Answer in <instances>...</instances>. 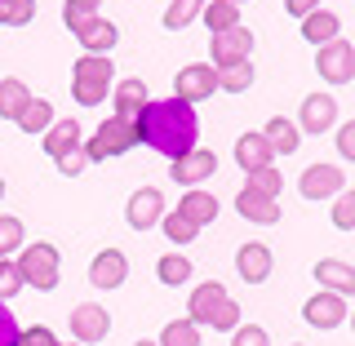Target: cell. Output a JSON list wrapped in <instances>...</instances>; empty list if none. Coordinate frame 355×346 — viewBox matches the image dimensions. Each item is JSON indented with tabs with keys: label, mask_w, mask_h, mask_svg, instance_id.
I'll use <instances>...</instances> for the list:
<instances>
[{
	"label": "cell",
	"mask_w": 355,
	"mask_h": 346,
	"mask_svg": "<svg viewBox=\"0 0 355 346\" xmlns=\"http://www.w3.org/2000/svg\"><path fill=\"white\" fill-rule=\"evenodd\" d=\"M98 5H103V0H67V5H62V22H67V27H85V22L89 18H98Z\"/></svg>",
	"instance_id": "37"
},
{
	"label": "cell",
	"mask_w": 355,
	"mask_h": 346,
	"mask_svg": "<svg viewBox=\"0 0 355 346\" xmlns=\"http://www.w3.org/2000/svg\"><path fill=\"white\" fill-rule=\"evenodd\" d=\"M297 191H302L306 200H329V196L347 191V187H342V169L338 164H324V160L306 164L302 178H297Z\"/></svg>",
	"instance_id": "10"
},
{
	"label": "cell",
	"mask_w": 355,
	"mask_h": 346,
	"mask_svg": "<svg viewBox=\"0 0 355 346\" xmlns=\"http://www.w3.org/2000/svg\"><path fill=\"white\" fill-rule=\"evenodd\" d=\"M178 214L191 222V227H209V222L218 218V200L209 191H200V187H191V191L178 200Z\"/></svg>",
	"instance_id": "23"
},
{
	"label": "cell",
	"mask_w": 355,
	"mask_h": 346,
	"mask_svg": "<svg viewBox=\"0 0 355 346\" xmlns=\"http://www.w3.org/2000/svg\"><path fill=\"white\" fill-rule=\"evenodd\" d=\"M187 320L200 329H218V333H231L240 325V306L231 302V293H227V284H218V280H205L191 293V302H187Z\"/></svg>",
	"instance_id": "2"
},
{
	"label": "cell",
	"mask_w": 355,
	"mask_h": 346,
	"mask_svg": "<svg viewBox=\"0 0 355 346\" xmlns=\"http://www.w3.org/2000/svg\"><path fill=\"white\" fill-rule=\"evenodd\" d=\"M209 0H173L169 9H164V27L169 31H182V27H191V18L205 9Z\"/></svg>",
	"instance_id": "33"
},
{
	"label": "cell",
	"mask_w": 355,
	"mask_h": 346,
	"mask_svg": "<svg viewBox=\"0 0 355 346\" xmlns=\"http://www.w3.org/2000/svg\"><path fill=\"white\" fill-rule=\"evenodd\" d=\"M138 125H133V120H103V125H98V133L94 138L85 142V155L89 160H116V155H125V151H133L138 147Z\"/></svg>",
	"instance_id": "5"
},
{
	"label": "cell",
	"mask_w": 355,
	"mask_h": 346,
	"mask_svg": "<svg viewBox=\"0 0 355 346\" xmlns=\"http://www.w3.org/2000/svg\"><path fill=\"white\" fill-rule=\"evenodd\" d=\"M169 173H173V182H182L187 191H191V187H200L205 178L218 173V155L209 151V147H191L187 155H178V160H173Z\"/></svg>",
	"instance_id": "9"
},
{
	"label": "cell",
	"mask_w": 355,
	"mask_h": 346,
	"mask_svg": "<svg viewBox=\"0 0 355 346\" xmlns=\"http://www.w3.org/2000/svg\"><path fill=\"white\" fill-rule=\"evenodd\" d=\"M133 125H138V138L147 142L151 151L169 155V160H178V155L191 151L196 147V133H200L196 107L182 103V98H151Z\"/></svg>",
	"instance_id": "1"
},
{
	"label": "cell",
	"mask_w": 355,
	"mask_h": 346,
	"mask_svg": "<svg viewBox=\"0 0 355 346\" xmlns=\"http://www.w3.org/2000/svg\"><path fill=\"white\" fill-rule=\"evenodd\" d=\"M231 346H271L262 325H236L231 329Z\"/></svg>",
	"instance_id": "40"
},
{
	"label": "cell",
	"mask_w": 355,
	"mask_h": 346,
	"mask_svg": "<svg viewBox=\"0 0 355 346\" xmlns=\"http://www.w3.org/2000/svg\"><path fill=\"white\" fill-rule=\"evenodd\" d=\"M205 27H209V36H218V31H231V27H240V5H231V0H209L205 9Z\"/></svg>",
	"instance_id": "27"
},
{
	"label": "cell",
	"mask_w": 355,
	"mask_h": 346,
	"mask_svg": "<svg viewBox=\"0 0 355 346\" xmlns=\"http://www.w3.org/2000/svg\"><path fill=\"white\" fill-rule=\"evenodd\" d=\"M347 297H338V293H329V288H320L315 297H306V306H302V320L311 329H338V325H347Z\"/></svg>",
	"instance_id": "8"
},
{
	"label": "cell",
	"mask_w": 355,
	"mask_h": 346,
	"mask_svg": "<svg viewBox=\"0 0 355 346\" xmlns=\"http://www.w3.org/2000/svg\"><path fill=\"white\" fill-rule=\"evenodd\" d=\"M333 125H338V98L333 94H311L302 98V116H297V129L302 133H329Z\"/></svg>",
	"instance_id": "12"
},
{
	"label": "cell",
	"mask_w": 355,
	"mask_h": 346,
	"mask_svg": "<svg viewBox=\"0 0 355 346\" xmlns=\"http://www.w3.org/2000/svg\"><path fill=\"white\" fill-rule=\"evenodd\" d=\"M133 346H160V342H147V338H138V342H133Z\"/></svg>",
	"instance_id": "46"
},
{
	"label": "cell",
	"mask_w": 355,
	"mask_h": 346,
	"mask_svg": "<svg viewBox=\"0 0 355 346\" xmlns=\"http://www.w3.org/2000/svg\"><path fill=\"white\" fill-rule=\"evenodd\" d=\"M0 200H5V178H0Z\"/></svg>",
	"instance_id": "48"
},
{
	"label": "cell",
	"mask_w": 355,
	"mask_h": 346,
	"mask_svg": "<svg viewBox=\"0 0 355 346\" xmlns=\"http://www.w3.org/2000/svg\"><path fill=\"white\" fill-rule=\"evenodd\" d=\"M116 120H138L142 116V107L151 103V94H147V85L138 80V76H129V80H120L116 85Z\"/></svg>",
	"instance_id": "20"
},
{
	"label": "cell",
	"mask_w": 355,
	"mask_h": 346,
	"mask_svg": "<svg viewBox=\"0 0 355 346\" xmlns=\"http://www.w3.org/2000/svg\"><path fill=\"white\" fill-rule=\"evenodd\" d=\"M18 346H62V342L53 338V333L44 329V325H31V329H22V333H18Z\"/></svg>",
	"instance_id": "42"
},
{
	"label": "cell",
	"mask_w": 355,
	"mask_h": 346,
	"mask_svg": "<svg viewBox=\"0 0 355 346\" xmlns=\"http://www.w3.org/2000/svg\"><path fill=\"white\" fill-rule=\"evenodd\" d=\"M22 240H27V231H22V218L0 214V262H5L9 253H18V249H22Z\"/></svg>",
	"instance_id": "31"
},
{
	"label": "cell",
	"mask_w": 355,
	"mask_h": 346,
	"mask_svg": "<svg viewBox=\"0 0 355 346\" xmlns=\"http://www.w3.org/2000/svg\"><path fill=\"white\" fill-rule=\"evenodd\" d=\"M231 5H244V0H231Z\"/></svg>",
	"instance_id": "49"
},
{
	"label": "cell",
	"mask_w": 355,
	"mask_h": 346,
	"mask_svg": "<svg viewBox=\"0 0 355 346\" xmlns=\"http://www.w3.org/2000/svg\"><path fill=\"white\" fill-rule=\"evenodd\" d=\"M284 9H288L293 18H311V14L320 9V0H284Z\"/></svg>",
	"instance_id": "45"
},
{
	"label": "cell",
	"mask_w": 355,
	"mask_h": 346,
	"mask_svg": "<svg viewBox=\"0 0 355 346\" xmlns=\"http://www.w3.org/2000/svg\"><path fill=\"white\" fill-rule=\"evenodd\" d=\"M155 275H160V284H169V288H178V284H187L191 280V262L182 258V253H164L160 262H155Z\"/></svg>",
	"instance_id": "29"
},
{
	"label": "cell",
	"mask_w": 355,
	"mask_h": 346,
	"mask_svg": "<svg viewBox=\"0 0 355 346\" xmlns=\"http://www.w3.org/2000/svg\"><path fill=\"white\" fill-rule=\"evenodd\" d=\"M49 125H53V107H49V98H36V94H31V103L22 107V116H18V129L36 138V133H44Z\"/></svg>",
	"instance_id": "28"
},
{
	"label": "cell",
	"mask_w": 355,
	"mask_h": 346,
	"mask_svg": "<svg viewBox=\"0 0 355 346\" xmlns=\"http://www.w3.org/2000/svg\"><path fill=\"white\" fill-rule=\"evenodd\" d=\"M311 275H315L320 288H329V293L355 297V266H351V262H342V258H320Z\"/></svg>",
	"instance_id": "15"
},
{
	"label": "cell",
	"mask_w": 355,
	"mask_h": 346,
	"mask_svg": "<svg viewBox=\"0 0 355 346\" xmlns=\"http://www.w3.org/2000/svg\"><path fill=\"white\" fill-rule=\"evenodd\" d=\"M347 320H351V325H355V315H347Z\"/></svg>",
	"instance_id": "50"
},
{
	"label": "cell",
	"mask_w": 355,
	"mask_h": 346,
	"mask_svg": "<svg viewBox=\"0 0 355 346\" xmlns=\"http://www.w3.org/2000/svg\"><path fill=\"white\" fill-rule=\"evenodd\" d=\"M125 218H129L133 231H151L155 222L164 218V196L155 191V187H138V191L129 196V205H125Z\"/></svg>",
	"instance_id": "13"
},
{
	"label": "cell",
	"mask_w": 355,
	"mask_h": 346,
	"mask_svg": "<svg viewBox=\"0 0 355 346\" xmlns=\"http://www.w3.org/2000/svg\"><path fill=\"white\" fill-rule=\"evenodd\" d=\"M338 31H342V18L338 14H329V9H315L311 18H302V36L315 44H329V40H338Z\"/></svg>",
	"instance_id": "25"
},
{
	"label": "cell",
	"mask_w": 355,
	"mask_h": 346,
	"mask_svg": "<svg viewBox=\"0 0 355 346\" xmlns=\"http://www.w3.org/2000/svg\"><path fill=\"white\" fill-rule=\"evenodd\" d=\"M40 142H44V151L58 160V155L80 147V125H76V120H53V125L40 133Z\"/></svg>",
	"instance_id": "24"
},
{
	"label": "cell",
	"mask_w": 355,
	"mask_h": 346,
	"mask_svg": "<svg viewBox=\"0 0 355 346\" xmlns=\"http://www.w3.org/2000/svg\"><path fill=\"white\" fill-rule=\"evenodd\" d=\"M58 249H53L49 240H36V244H22L18 249V271H22V284H36L40 293H49V288H58Z\"/></svg>",
	"instance_id": "4"
},
{
	"label": "cell",
	"mask_w": 355,
	"mask_h": 346,
	"mask_svg": "<svg viewBox=\"0 0 355 346\" xmlns=\"http://www.w3.org/2000/svg\"><path fill=\"white\" fill-rule=\"evenodd\" d=\"M338 151H342V160H355V120H347L338 129Z\"/></svg>",
	"instance_id": "44"
},
{
	"label": "cell",
	"mask_w": 355,
	"mask_h": 346,
	"mask_svg": "<svg viewBox=\"0 0 355 346\" xmlns=\"http://www.w3.org/2000/svg\"><path fill=\"white\" fill-rule=\"evenodd\" d=\"M333 227H338V231H355V191H338V205H333Z\"/></svg>",
	"instance_id": "39"
},
{
	"label": "cell",
	"mask_w": 355,
	"mask_h": 346,
	"mask_svg": "<svg viewBox=\"0 0 355 346\" xmlns=\"http://www.w3.org/2000/svg\"><path fill=\"white\" fill-rule=\"evenodd\" d=\"M22 288H27V284H22V271H18V262H0V302H9V297H18L22 293Z\"/></svg>",
	"instance_id": "38"
},
{
	"label": "cell",
	"mask_w": 355,
	"mask_h": 346,
	"mask_svg": "<svg viewBox=\"0 0 355 346\" xmlns=\"http://www.w3.org/2000/svg\"><path fill=\"white\" fill-rule=\"evenodd\" d=\"M218 71V89L227 94H244L253 85V62H227V67H214Z\"/></svg>",
	"instance_id": "30"
},
{
	"label": "cell",
	"mask_w": 355,
	"mask_h": 346,
	"mask_svg": "<svg viewBox=\"0 0 355 346\" xmlns=\"http://www.w3.org/2000/svg\"><path fill=\"white\" fill-rule=\"evenodd\" d=\"M209 53H214V67L249 62V53H253V31H249V27L218 31V36H209Z\"/></svg>",
	"instance_id": "11"
},
{
	"label": "cell",
	"mask_w": 355,
	"mask_h": 346,
	"mask_svg": "<svg viewBox=\"0 0 355 346\" xmlns=\"http://www.w3.org/2000/svg\"><path fill=\"white\" fill-rule=\"evenodd\" d=\"M116 85V62L107 53H80L71 67V94L80 107H98Z\"/></svg>",
	"instance_id": "3"
},
{
	"label": "cell",
	"mask_w": 355,
	"mask_h": 346,
	"mask_svg": "<svg viewBox=\"0 0 355 346\" xmlns=\"http://www.w3.org/2000/svg\"><path fill=\"white\" fill-rule=\"evenodd\" d=\"M262 138H266V147H271L275 155H293L297 147H302V129L293 125V120H284V116H275V120H266V129H262Z\"/></svg>",
	"instance_id": "22"
},
{
	"label": "cell",
	"mask_w": 355,
	"mask_h": 346,
	"mask_svg": "<svg viewBox=\"0 0 355 346\" xmlns=\"http://www.w3.org/2000/svg\"><path fill=\"white\" fill-rule=\"evenodd\" d=\"M351 80H355V44H351Z\"/></svg>",
	"instance_id": "47"
},
{
	"label": "cell",
	"mask_w": 355,
	"mask_h": 346,
	"mask_svg": "<svg viewBox=\"0 0 355 346\" xmlns=\"http://www.w3.org/2000/svg\"><path fill=\"white\" fill-rule=\"evenodd\" d=\"M244 187H249V191H258V196H271V200H275V196H280V187H284V178H280V169H271V164H266V169H253Z\"/></svg>",
	"instance_id": "35"
},
{
	"label": "cell",
	"mask_w": 355,
	"mask_h": 346,
	"mask_svg": "<svg viewBox=\"0 0 355 346\" xmlns=\"http://www.w3.org/2000/svg\"><path fill=\"white\" fill-rule=\"evenodd\" d=\"M129 275V258L120 249H103L94 262H89V280H94V288H120Z\"/></svg>",
	"instance_id": "16"
},
{
	"label": "cell",
	"mask_w": 355,
	"mask_h": 346,
	"mask_svg": "<svg viewBox=\"0 0 355 346\" xmlns=\"http://www.w3.org/2000/svg\"><path fill=\"white\" fill-rule=\"evenodd\" d=\"M315 71L324 76L329 85H347L351 80V40H329L320 44V58H315Z\"/></svg>",
	"instance_id": "14"
},
{
	"label": "cell",
	"mask_w": 355,
	"mask_h": 346,
	"mask_svg": "<svg viewBox=\"0 0 355 346\" xmlns=\"http://www.w3.org/2000/svg\"><path fill=\"white\" fill-rule=\"evenodd\" d=\"M271 160H275V151L266 147V138H262V133H240V138H236V164H240L244 173L266 169Z\"/></svg>",
	"instance_id": "21"
},
{
	"label": "cell",
	"mask_w": 355,
	"mask_h": 346,
	"mask_svg": "<svg viewBox=\"0 0 355 346\" xmlns=\"http://www.w3.org/2000/svg\"><path fill=\"white\" fill-rule=\"evenodd\" d=\"M18 320H14V311H9V302H0V346H18Z\"/></svg>",
	"instance_id": "41"
},
{
	"label": "cell",
	"mask_w": 355,
	"mask_h": 346,
	"mask_svg": "<svg viewBox=\"0 0 355 346\" xmlns=\"http://www.w3.org/2000/svg\"><path fill=\"white\" fill-rule=\"evenodd\" d=\"M58 173H67V178H76V173H85V164H89V155H85V147H76V151H67V155H58Z\"/></svg>",
	"instance_id": "43"
},
{
	"label": "cell",
	"mask_w": 355,
	"mask_h": 346,
	"mask_svg": "<svg viewBox=\"0 0 355 346\" xmlns=\"http://www.w3.org/2000/svg\"><path fill=\"white\" fill-rule=\"evenodd\" d=\"M36 18V0H0V27H27Z\"/></svg>",
	"instance_id": "34"
},
{
	"label": "cell",
	"mask_w": 355,
	"mask_h": 346,
	"mask_svg": "<svg viewBox=\"0 0 355 346\" xmlns=\"http://www.w3.org/2000/svg\"><path fill=\"white\" fill-rule=\"evenodd\" d=\"M236 271H240V280L244 284H262L266 275H271V249L258 240H249V244H240V253H236Z\"/></svg>",
	"instance_id": "17"
},
{
	"label": "cell",
	"mask_w": 355,
	"mask_h": 346,
	"mask_svg": "<svg viewBox=\"0 0 355 346\" xmlns=\"http://www.w3.org/2000/svg\"><path fill=\"white\" fill-rule=\"evenodd\" d=\"M27 103H31V89L22 85L18 76H5V80H0V120H18Z\"/></svg>",
	"instance_id": "26"
},
{
	"label": "cell",
	"mask_w": 355,
	"mask_h": 346,
	"mask_svg": "<svg viewBox=\"0 0 355 346\" xmlns=\"http://www.w3.org/2000/svg\"><path fill=\"white\" fill-rule=\"evenodd\" d=\"M160 346H200V325H191V320H169L160 333Z\"/></svg>",
	"instance_id": "32"
},
{
	"label": "cell",
	"mask_w": 355,
	"mask_h": 346,
	"mask_svg": "<svg viewBox=\"0 0 355 346\" xmlns=\"http://www.w3.org/2000/svg\"><path fill=\"white\" fill-rule=\"evenodd\" d=\"M236 209H240V218H244V222H258V227H275V222H280V205H275L271 196L249 191V187H240Z\"/></svg>",
	"instance_id": "19"
},
{
	"label": "cell",
	"mask_w": 355,
	"mask_h": 346,
	"mask_svg": "<svg viewBox=\"0 0 355 346\" xmlns=\"http://www.w3.org/2000/svg\"><path fill=\"white\" fill-rule=\"evenodd\" d=\"M107 333H111V315H107V306H98V302H80V306H71V338L80 342V346L103 342Z\"/></svg>",
	"instance_id": "7"
},
{
	"label": "cell",
	"mask_w": 355,
	"mask_h": 346,
	"mask_svg": "<svg viewBox=\"0 0 355 346\" xmlns=\"http://www.w3.org/2000/svg\"><path fill=\"white\" fill-rule=\"evenodd\" d=\"M214 89H218L214 62H187L173 80V98H182V103L196 107V103H205V98H214Z\"/></svg>",
	"instance_id": "6"
},
{
	"label": "cell",
	"mask_w": 355,
	"mask_h": 346,
	"mask_svg": "<svg viewBox=\"0 0 355 346\" xmlns=\"http://www.w3.org/2000/svg\"><path fill=\"white\" fill-rule=\"evenodd\" d=\"M293 346H302V342H293Z\"/></svg>",
	"instance_id": "51"
},
{
	"label": "cell",
	"mask_w": 355,
	"mask_h": 346,
	"mask_svg": "<svg viewBox=\"0 0 355 346\" xmlns=\"http://www.w3.org/2000/svg\"><path fill=\"white\" fill-rule=\"evenodd\" d=\"M160 227H164V236H169L173 244H191V240L200 236V227H191V222H187L182 214H178V209H173V214H164V218H160Z\"/></svg>",
	"instance_id": "36"
},
{
	"label": "cell",
	"mask_w": 355,
	"mask_h": 346,
	"mask_svg": "<svg viewBox=\"0 0 355 346\" xmlns=\"http://www.w3.org/2000/svg\"><path fill=\"white\" fill-rule=\"evenodd\" d=\"M71 36L80 40L85 53H111V49H116V40H120V31H116V22H107V18H89L85 27L71 31Z\"/></svg>",
	"instance_id": "18"
}]
</instances>
